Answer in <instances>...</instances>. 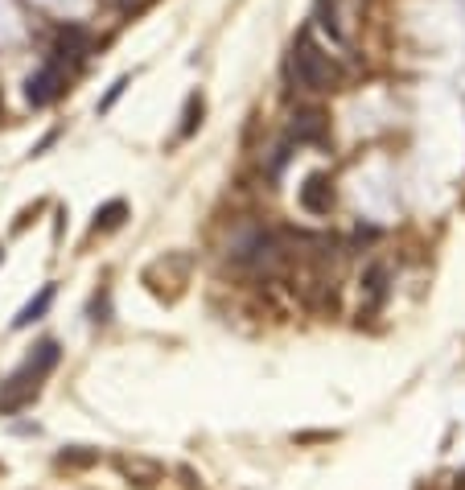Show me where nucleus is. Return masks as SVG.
Masks as SVG:
<instances>
[{
  "label": "nucleus",
  "instance_id": "nucleus-6",
  "mask_svg": "<svg viewBox=\"0 0 465 490\" xmlns=\"http://www.w3.org/2000/svg\"><path fill=\"white\" fill-rule=\"evenodd\" d=\"M116 466H120L123 478H132V486H140V490H148V486H157V482H161V466H152V462H140V458H120Z\"/></svg>",
  "mask_w": 465,
  "mask_h": 490
},
{
  "label": "nucleus",
  "instance_id": "nucleus-7",
  "mask_svg": "<svg viewBox=\"0 0 465 490\" xmlns=\"http://www.w3.org/2000/svg\"><path fill=\"white\" fill-rule=\"evenodd\" d=\"M83 58H87V33H83V29H66V33H62V42H58L54 62H58V66H62V62L78 66Z\"/></svg>",
  "mask_w": 465,
  "mask_h": 490
},
{
  "label": "nucleus",
  "instance_id": "nucleus-12",
  "mask_svg": "<svg viewBox=\"0 0 465 490\" xmlns=\"http://www.w3.org/2000/svg\"><path fill=\"white\" fill-rule=\"evenodd\" d=\"M123 87H128V78H116V83H111V91H107V95H103V103H99V112H111V103L123 95Z\"/></svg>",
  "mask_w": 465,
  "mask_h": 490
},
{
  "label": "nucleus",
  "instance_id": "nucleus-14",
  "mask_svg": "<svg viewBox=\"0 0 465 490\" xmlns=\"http://www.w3.org/2000/svg\"><path fill=\"white\" fill-rule=\"evenodd\" d=\"M0 260H4V247H0Z\"/></svg>",
  "mask_w": 465,
  "mask_h": 490
},
{
  "label": "nucleus",
  "instance_id": "nucleus-4",
  "mask_svg": "<svg viewBox=\"0 0 465 490\" xmlns=\"http://www.w3.org/2000/svg\"><path fill=\"white\" fill-rule=\"evenodd\" d=\"M325 132H330V120L321 112H313V107L296 112L293 124H289V141H296V145H321Z\"/></svg>",
  "mask_w": 465,
  "mask_h": 490
},
{
  "label": "nucleus",
  "instance_id": "nucleus-3",
  "mask_svg": "<svg viewBox=\"0 0 465 490\" xmlns=\"http://www.w3.org/2000/svg\"><path fill=\"white\" fill-rule=\"evenodd\" d=\"M62 87H66V74L58 62H46V66H37V71L29 74V83H25V99L33 103V107H46L54 99L62 95Z\"/></svg>",
  "mask_w": 465,
  "mask_h": 490
},
{
  "label": "nucleus",
  "instance_id": "nucleus-9",
  "mask_svg": "<svg viewBox=\"0 0 465 490\" xmlns=\"http://www.w3.org/2000/svg\"><path fill=\"white\" fill-rule=\"evenodd\" d=\"M198 124H202V99L190 95V99H186V112H181V128H177V141H190Z\"/></svg>",
  "mask_w": 465,
  "mask_h": 490
},
{
  "label": "nucleus",
  "instance_id": "nucleus-11",
  "mask_svg": "<svg viewBox=\"0 0 465 490\" xmlns=\"http://www.w3.org/2000/svg\"><path fill=\"white\" fill-rule=\"evenodd\" d=\"M383 268H370V276H367V289H370V305H379L383 301Z\"/></svg>",
  "mask_w": 465,
  "mask_h": 490
},
{
  "label": "nucleus",
  "instance_id": "nucleus-1",
  "mask_svg": "<svg viewBox=\"0 0 465 490\" xmlns=\"http://www.w3.org/2000/svg\"><path fill=\"white\" fill-rule=\"evenodd\" d=\"M54 367H58V342L46 338V342L33 346V354L0 383V412H21L25 404L42 392V379H46Z\"/></svg>",
  "mask_w": 465,
  "mask_h": 490
},
{
  "label": "nucleus",
  "instance_id": "nucleus-10",
  "mask_svg": "<svg viewBox=\"0 0 465 490\" xmlns=\"http://www.w3.org/2000/svg\"><path fill=\"white\" fill-rule=\"evenodd\" d=\"M123 215H128L123 202H107L103 210H95V231H116V227L123 222Z\"/></svg>",
  "mask_w": 465,
  "mask_h": 490
},
{
  "label": "nucleus",
  "instance_id": "nucleus-8",
  "mask_svg": "<svg viewBox=\"0 0 465 490\" xmlns=\"http://www.w3.org/2000/svg\"><path fill=\"white\" fill-rule=\"evenodd\" d=\"M49 301H54V285H46V289H42V293L33 297V301H29V305H25L21 313H17V318H13V325H17V330H25V325H29V321H37V318H42V313H46V309H49Z\"/></svg>",
  "mask_w": 465,
  "mask_h": 490
},
{
  "label": "nucleus",
  "instance_id": "nucleus-13",
  "mask_svg": "<svg viewBox=\"0 0 465 490\" xmlns=\"http://www.w3.org/2000/svg\"><path fill=\"white\" fill-rule=\"evenodd\" d=\"M58 462H62V466H66V462H71V466H91V462H95V453H62Z\"/></svg>",
  "mask_w": 465,
  "mask_h": 490
},
{
  "label": "nucleus",
  "instance_id": "nucleus-5",
  "mask_svg": "<svg viewBox=\"0 0 465 490\" xmlns=\"http://www.w3.org/2000/svg\"><path fill=\"white\" fill-rule=\"evenodd\" d=\"M301 210H309V215H318V219L330 215V210H334V181L313 173V177L301 186Z\"/></svg>",
  "mask_w": 465,
  "mask_h": 490
},
{
  "label": "nucleus",
  "instance_id": "nucleus-2",
  "mask_svg": "<svg viewBox=\"0 0 465 490\" xmlns=\"http://www.w3.org/2000/svg\"><path fill=\"white\" fill-rule=\"evenodd\" d=\"M284 71H289V83H293L296 91H309V95L334 91V83H338V71H334L330 54H325L313 37H296L293 49H289Z\"/></svg>",
  "mask_w": 465,
  "mask_h": 490
}]
</instances>
